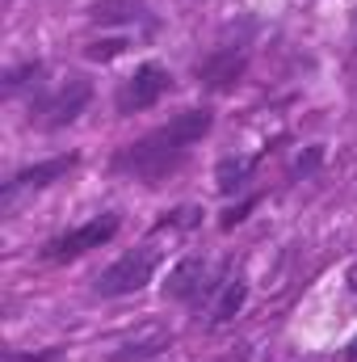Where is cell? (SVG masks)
<instances>
[{
  "instance_id": "cell-4",
  "label": "cell",
  "mask_w": 357,
  "mask_h": 362,
  "mask_svg": "<svg viewBox=\"0 0 357 362\" xmlns=\"http://www.w3.org/2000/svg\"><path fill=\"white\" fill-rule=\"evenodd\" d=\"M114 232H118V215H101V219H92L85 228H76V232L55 236V240L47 245V257H51V262L80 257V253H89V249H101L105 240H114Z\"/></svg>"
},
{
  "instance_id": "cell-1",
  "label": "cell",
  "mask_w": 357,
  "mask_h": 362,
  "mask_svg": "<svg viewBox=\"0 0 357 362\" xmlns=\"http://www.w3.org/2000/svg\"><path fill=\"white\" fill-rule=\"evenodd\" d=\"M210 131V110H181L177 118H169L164 127H156L152 135H143L139 144L118 152V173H131L139 181H160L164 173H173L185 152Z\"/></svg>"
},
{
  "instance_id": "cell-2",
  "label": "cell",
  "mask_w": 357,
  "mask_h": 362,
  "mask_svg": "<svg viewBox=\"0 0 357 362\" xmlns=\"http://www.w3.org/2000/svg\"><path fill=\"white\" fill-rule=\"evenodd\" d=\"M156 262H160V253L147 245V249H135V253H126V257H118L109 270H101L97 278V295H135V291H143L147 282H152V274H156Z\"/></svg>"
},
{
  "instance_id": "cell-6",
  "label": "cell",
  "mask_w": 357,
  "mask_h": 362,
  "mask_svg": "<svg viewBox=\"0 0 357 362\" xmlns=\"http://www.w3.org/2000/svg\"><path fill=\"white\" fill-rule=\"evenodd\" d=\"M76 165V156H59V160H47V165H34V169H21L17 177L4 185V202L13 198V194H21V189H38V185H47L51 177H59V173H68Z\"/></svg>"
},
{
  "instance_id": "cell-3",
  "label": "cell",
  "mask_w": 357,
  "mask_h": 362,
  "mask_svg": "<svg viewBox=\"0 0 357 362\" xmlns=\"http://www.w3.org/2000/svg\"><path fill=\"white\" fill-rule=\"evenodd\" d=\"M169 85H173V76H169L160 64H143V68H135L131 81H122V89H118V110H122V114L147 110V105H156V101L169 93Z\"/></svg>"
},
{
  "instance_id": "cell-11",
  "label": "cell",
  "mask_w": 357,
  "mask_h": 362,
  "mask_svg": "<svg viewBox=\"0 0 357 362\" xmlns=\"http://www.w3.org/2000/svg\"><path fill=\"white\" fill-rule=\"evenodd\" d=\"M349 358L357 362V337H353V341H349Z\"/></svg>"
},
{
  "instance_id": "cell-7",
  "label": "cell",
  "mask_w": 357,
  "mask_h": 362,
  "mask_svg": "<svg viewBox=\"0 0 357 362\" xmlns=\"http://www.w3.org/2000/svg\"><path fill=\"white\" fill-rule=\"evenodd\" d=\"M202 282H206V266L198 262V257H185L177 270L169 274V282H164V295H173V299H198L202 295Z\"/></svg>"
},
{
  "instance_id": "cell-5",
  "label": "cell",
  "mask_w": 357,
  "mask_h": 362,
  "mask_svg": "<svg viewBox=\"0 0 357 362\" xmlns=\"http://www.w3.org/2000/svg\"><path fill=\"white\" fill-rule=\"evenodd\" d=\"M89 97H92V85L85 81V76H68V85H63L59 93H51L34 114H38L42 127H63V122H72V118L89 105Z\"/></svg>"
},
{
  "instance_id": "cell-8",
  "label": "cell",
  "mask_w": 357,
  "mask_h": 362,
  "mask_svg": "<svg viewBox=\"0 0 357 362\" xmlns=\"http://www.w3.org/2000/svg\"><path fill=\"white\" fill-rule=\"evenodd\" d=\"M160 350H169V333L152 329L147 337H139V341H126V346L114 354V362H143V358H152V354H160Z\"/></svg>"
},
{
  "instance_id": "cell-10",
  "label": "cell",
  "mask_w": 357,
  "mask_h": 362,
  "mask_svg": "<svg viewBox=\"0 0 357 362\" xmlns=\"http://www.w3.org/2000/svg\"><path fill=\"white\" fill-rule=\"evenodd\" d=\"M240 299H244V286H240V282H231V286H227V295H223V303L214 308V320H227V316L240 308Z\"/></svg>"
},
{
  "instance_id": "cell-9",
  "label": "cell",
  "mask_w": 357,
  "mask_h": 362,
  "mask_svg": "<svg viewBox=\"0 0 357 362\" xmlns=\"http://www.w3.org/2000/svg\"><path fill=\"white\" fill-rule=\"evenodd\" d=\"M253 165H257L253 156H244V160H223V165H219V189H223V194H236V189L248 181Z\"/></svg>"
}]
</instances>
